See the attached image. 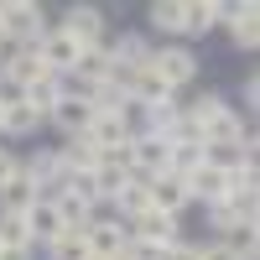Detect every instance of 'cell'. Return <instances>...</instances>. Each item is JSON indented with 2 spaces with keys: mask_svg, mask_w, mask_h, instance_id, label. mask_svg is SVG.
<instances>
[{
  "mask_svg": "<svg viewBox=\"0 0 260 260\" xmlns=\"http://www.w3.org/2000/svg\"><path fill=\"white\" fill-rule=\"evenodd\" d=\"M0 31L16 37L21 47H42V37H47V26H42V6H31V0L0 6Z\"/></svg>",
  "mask_w": 260,
  "mask_h": 260,
  "instance_id": "cell-1",
  "label": "cell"
},
{
  "mask_svg": "<svg viewBox=\"0 0 260 260\" xmlns=\"http://www.w3.org/2000/svg\"><path fill=\"white\" fill-rule=\"evenodd\" d=\"M167 151H172V141L151 136V130H136V136H130V172H136L141 182L161 177V172H167Z\"/></svg>",
  "mask_w": 260,
  "mask_h": 260,
  "instance_id": "cell-2",
  "label": "cell"
},
{
  "mask_svg": "<svg viewBox=\"0 0 260 260\" xmlns=\"http://www.w3.org/2000/svg\"><path fill=\"white\" fill-rule=\"evenodd\" d=\"M83 136L99 146V156H110V151H120L136 130H130V115H120V110H94V120H89Z\"/></svg>",
  "mask_w": 260,
  "mask_h": 260,
  "instance_id": "cell-3",
  "label": "cell"
},
{
  "mask_svg": "<svg viewBox=\"0 0 260 260\" xmlns=\"http://www.w3.org/2000/svg\"><path fill=\"white\" fill-rule=\"evenodd\" d=\"M151 73H156L167 89H187L198 78V57L187 47H167V52H151Z\"/></svg>",
  "mask_w": 260,
  "mask_h": 260,
  "instance_id": "cell-4",
  "label": "cell"
},
{
  "mask_svg": "<svg viewBox=\"0 0 260 260\" xmlns=\"http://www.w3.org/2000/svg\"><path fill=\"white\" fill-rule=\"evenodd\" d=\"M182 187H187V198L224 203V198H229V172H224V167H213V161H203V167H192L187 177H182Z\"/></svg>",
  "mask_w": 260,
  "mask_h": 260,
  "instance_id": "cell-5",
  "label": "cell"
},
{
  "mask_svg": "<svg viewBox=\"0 0 260 260\" xmlns=\"http://www.w3.org/2000/svg\"><path fill=\"white\" fill-rule=\"evenodd\" d=\"M62 37H73L78 47H99V42H104V16L94 6H68V16H62Z\"/></svg>",
  "mask_w": 260,
  "mask_h": 260,
  "instance_id": "cell-6",
  "label": "cell"
},
{
  "mask_svg": "<svg viewBox=\"0 0 260 260\" xmlns=\"http://www.w3.org/2000/svg\"><path fill=\"white\" fill-rule=\"evenodd\" d=\"M146 192H151V208H156V213H172V219H177V213L192 203L187 187H182V177H172V172H161V177H146Z\"/></svg>",
  "mask_w": 260,
  "mask_h": 260,
  "instance_id": "cell-7",
  "label": "cell"
},
{
  "mask_svg": "<svg viewBox=\"0 0 260 260\" xmlns=\"http://www.w3.org/2000/svg\"><path fill=\"white\" fill-rule=\"evenodd\" d=\"M21 219H26L31 245H52L57 234H62V213H57V203H52V198H37L26 213H21Z\"/></svg>",
  "mask_w": 260,
  "mask_h": 260,
  "instance_id": "cell-8",
  "label": "cell"
},
{
  "mask_svg": "<svg viewBox=\"0 0 260 260\" xmlns=\"http://www.w3.org/2000/svg\"><path fill=\"white\" fill-rule=\"evenodd\" d=\"M130 240H136V245H177V219H172V213L146 208L141 219L130 224Z\"/></svg>",
  "mask_w": 260,
  "mask_h": 260,
  "instance_id": "cell-9",
  "label": "cell"
},
{
  "mask_svg": "<svg viewBox=\"0 0 260 260\" xmlns=\"http://www.w3.org/2000/svg\"><path fill=\"white\" fill-rule=\"evenodd\" d=\"M83 240H89V255H94V260H115V255H125V245H130V224H89V229H83Z\"/></svg>",
  "mask_w": 260,
  "mask_h": 260,
  "instance_id": "cell-10",
  "label": "cell"
},
{
  "mask_svg": "<svg viewBox=\"0 0 260 260\" xmlns=\"http://www.w3.org/2000/svg\"><path fill=\"white\" fill-rule=\"evenodd\" d=\"M37 78H47V62L37 57V47H21L11 52V62H0V83H11V89H26Z\"/></svg>",
  "mask_w": 260,
  "mask_h": 260,
  "instance_id": "cell-11",
  "label": "cell"
},
{
  "mask_svg": "<svg viewBox=\"0 0 260 260\" xmlns=\"http://www.w3.org/2000/svg\"><path fill=\"white\" fill-rule=\"evenodd\" d=\"M47 120H52V125L62 130V136L73 141V136H83V130H89V120H94V104H89V99H78V94H62V99H57V110H52Z\"/></svg>",
  "mask_w": 260,
  "mask_h": 260,
  "instance_id": "cell-12",
  "label": "cell"
},
{
  "mask_svg": "<svg viewBox=\"0 0 260 260\" xmlns=\"http://www.w3.org/2000/svg\"><path fill=\"white\" fill-rule=\"evenodd\" d=\"M78 42L73 37H62V31H47L42 37V47H37V57L47 62V73H73V62H78Z\"/></svg>",
  "mask_w": 260,
  "mask_h": 260,
  "instance_id": "cell-13",
  "label": "cell"
},
{
  "mask_svg": "<svg viewBox=\"0 0 260 260\" xmlns=\"http://www.w3.org/2000/svg\"><path fill=\"white\" fill-rule=\"evenodd\" d=\"M110 73H115L110 42H99V47H83V52H78V62H73V78H83V83H104Z\"/></svg>",
  "mask_w": 260,
  "mask_h": 260,
  "instance_id": "cell-14",
  "label": "cell"
},
{
  "mask_svg": "<svg viewBox=\"0 0 260 260\" xmlns=\"http://www.w3.org/2000/svg\"><path fill=\"white\" fill-rule=\"evenodd\" d=\"M57 99H62V73H47V78H37V83H26V89H21V104H31L42 120L57 110Z\"/></svg>",
  "mask_w": 260,
  "mask_h": 260,
  "instance_id": "cell-15",
  "label": "cell"
},
{
  "mask_svg": "<svg viewBox=\"0 0 260 260\" xmlns=\"http://www.w3.org/2000/svg\"><path fill=\"white\" fill-rule=\"evenodd\" d=\"M37 198H42V192H37V182H31L26 172L16 167V177H11L6 187H0V213H26Z\"/></svg>",
  "mask_w": 260,
  "mask_h": 260,
  "instance_id": "cell-16",
  "label": "cell"
},
{
  "mask_svg": "<svg viewBox=\"0 0 260 260\" xmlns=\"http://www.w3.org/2000/svg\"><path fill=\"white\" fill-rule=\"evenodd\" d=\"M57 161H62V172H94L104 156H99V146H94L89 136H73L68 146L57 151Z\"/></svg>",
  "mask_w": 260,
  "mask_h": 260,
  "instance_id": "cell-17",
  "label": "cell"
},
{
  "mask_svg": "<svg viewBox=\"0 0 260 260\" xmlns=\"http://www.w3.org/2000/svg\"><path fill=\"white\" fill-rule=\"evenodd\" d=\"M224 21H229V31L240 47H255L260 42V11L255 6H224Z\"/></svg>",
  "mask_w": 260,
  "mask_h": 260,
  "instance_id": "cell-18",
  "label": "cell"
},
{
  "mask_svg": "<svg viewBox=\"0 0 260 260\" xmlns=\"http://www.w3.org/2000/svg\"><path fill=\"white\" fill-rule=\"evenodd\" d=\"M213 21H224L219 0H192V6H182V31H192V37H203Z\"/></svg>",
  "mask_w": 260,
  "mask_h": 260,
  "instance_id": "cell-19",
  "label": "cell"
},
{
  "mask_svg": "<svg viewBox=\"0 0 260 260\" xmlns=\"http://www.w3.org/2000/svg\"><path fill=\"white\" fill-rule=\"evenodd\" d=\"M37 125H42V115L31 110V104H6V120H0V130H6V136H37Z\"/></svg>",
  "mask_w": 260,
  "mask_h": 260,
  "instance_id": "cell-20",
  "label": "cell"
},
{
  "mask_svg": "<svg viewBox=\"0 0 260 260\" xmlns=\"http://www.w3.org/2000/svg\"><path fill=\"white\" fill-rule=\"evenodd\" d=\"M115 208L125 213V219H130V224H136V219H141V213L151 208V192H146V182H141V177H130V182L120 187V198H115Z\"/></svg>",
  "mask_w": 260,
  "mask_h": 260,
  "instance_id": "cell-21",
  "label": "cell"
},
{
  "mask_svg": "<svg viewBox=\"0 0 260 260\" xmlns=\"http://www.w3.org/2000/svg\"><path fill=\"white\" fill-rule=\"evenodd\" d=\"M177 120H182V110H177V104H172V99H161V104H146V130H151V136H172V130H177Z\"/></svg>",
  "mask_w": 260,
  "mask_h": 260,
  "instance_id": "cell-22",
  "label": "cell"
},
{
  "mask_svg": "<svg viewBox=\"0 0 260 260\" xmlns=\"http://www.w3.org/2000/svg\"><path fill=\"white\" fill-rule=\"evenodd\" d=\"M130 177H136V172H125V167H115V161H99L94 167V187H99V198H120V187L130 182Z\"/></svg>",
  "mask_w": 260,
  "mask_h": 260,
  "instance_id": "cell-23",
  "label": "cell"
},
{
  "mask_svg": "<svg viewBox=\"0 0 260 260\" xmlns=\"http://www.w3.org/2000/svg\"><path fill=\"white\" fill-rule=\"evenodd\" d=\"M224 110H229V104H224V94H198V99H192V104H187V110H182V115H187L192 125H198V130H208V125H213V120H219Z\"/></svg>",
  "mask_w": 260,
  "mask_h": 260,
  "instance_id": "cell-24",
  "label": "cell"
},
{
  "mask_svg": "<svg viewBox=\"0 0 260 260\" xmlns=\"http://www.w3.org/2000/svg\"><path fill=\"white\" fill-rule=\"evenodd\" d=\"M47 260H94V255H89V240H83V234H73V229H62L57 240L47 245Z\"/></svg>",
  "mask_w": 260,
  "mask_h": 260,
  "instance_id": "cell-25",
  "label": "cell"
},
{
  "mask_svg": "<svg viewBox=\"0 0 260 260\" xmlns=\"http://www.w3.org/2000/svg\"><path fill=\"white\" fill-rule=\"evenodd\" d=\"M0 250H31V234L21 213H0Z\"/></svg>",
  "mask_w": 260,
  "mask_h": 260,
  "instance_id": "cell-26",
  "label": "cell"
},
{
  "mask_svg": "<svg viewBox=\"0 0 260 260\" xmlns=\"http://www.w3.org/2000/svg\"><path fill=\"white\" fill-rule=\"evenodd\" d=\"M151 21H156V31H182V6L177 0H156V6H151Z\"/></svg>",
  "mask_w": 260,
  "mask_h": 260,
  "instance_id": "cell-27",
  "label": "cell"
},
{
  "mask_svg": "<svg viewBox=\"0 0 260 260\" xmlns=\"http://www.w3.org/2000/svg\"><path fill=\"white\" fill-rule=\"evenodd\" d=\"M260 187V172H255V161H240L229 172V192H255Z\"/></svg>",
  "mask_w": 260,
  "mask_h": 260,
  "instance_id": "cell-28",
  "label": "cell"
},
{
  "mask_svg": "<svg viewBox=\"0 0 260 260\" xmlns=\"http://www.w3.org/2000/svg\"><path fill=\"white\" fill-rule=\"evenodd\" d=\"M208 224L219 229V234H229V229H240V219L229 213V203H208Z\"/></svg>",
  "mask_w": 260,
  "mask_h": 260,
  "instance_id": "cell-29",
  "label": "cell"
},
{
  "mask_svg": "<svg viewBox=\"0 0 260 260\" xmlns=\"http://www.w3.org/2000/svg\"><path fill=\"white\" fill-rule=\"evenodd\" d=\"M198 260H234V250L219 240V245H203V250H198Z\"/></svg>",
  "mask_w": 260,
  "mask_h": 260,
  "instance_id": "cell-30",
  "label": "cell"
},
{
  "mask_svg": "<svg viewBox=\"0 0 260 260\" xmlns=\"http://www.w3.org/2000/svg\"><path fill=\"white\" fill-rule=\"evenodd\" d=\"M16 177V156H11V151H0V187H6Z\"/></svg>",
  "mask_w": 260,
  "mask_h": 260,
  "instance_id": "cell-31",
  "label": "cell"
},
{
  "mask_svg": "<svg viewBox=\"0 0 260 260\" xmlns=\"http://www.w3.org/2000/svg\"><path fill=\"white\" fill-rule=\"evenodd\" d=\"M0 260H31V250H0Z\"/></svg>",
  "mask_w": 260,
  "mask_h": 260,
  "instance_id": "cell-32",
  "label": "cell"
},
{
  "mask_svg": "<svg viewBox=\"0 0 260 260\" xmlns=\"http://www.w3.org/2000/svg\"><path fill=\"white\" fill-rule=\"evenodd\" d=\"M0 120H6V99H0Z\"/></svg>",
  "mask_w": 260,
  "mask_h": 260,
  "instance_id": "cell-33",
  "label": "cell"
},
{
  "mask_svg": "<svg viewBox=\"0 0 260 260\" xmlns=\"http://www.w3.org/2000/svg\"><path fill=\"white\" fill-rule=\"evenodd\" d=\"M125 250H130V245H125ZM115 260H130V255H115Z\"/></svg>",
  "mask_w": 260,
  "mask_h": 260,
  "instance_id": "cell-34",
  "label": "cell"
},
{
  "mask_svg": "<svg viewBox=\"0 0 260 260\" xmlns=\"http://www.w3.org/2000/svg\"><path fill=\"white\" fill-rule=\"evenodd\" d=\"M0 47H6V31H0Z\"/></svg>",
  "mask_w": 260,
  "mask_h": 260,
  "instance_id": "cell-35",
  "label": "cell"
}]
</instances>
